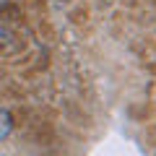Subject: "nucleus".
I'll list each match as a JSON object with an SVG mask.
<instances>
[{
	"mask_svg": "<svg viewBox=\"0 0 156 156\" xmlns=\"http://www.w3.org/2000/svg\"><path fill=\"white\" fill-rule=\"evenodd\" d=\"M11 128H13L11 115H8V109H3V107H0V140H3L8 133H11Z\"/></svg>",
	"mask_w": 156,
	"mask_h": 156,
	"instance_id": "f257e3e1",
	"label": "nucleus"
}]
</instances>
